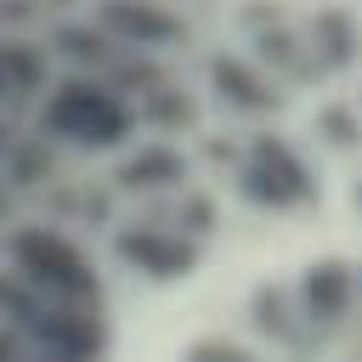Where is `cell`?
<instances>
[{
    "mask_svg": "<svg viewBox=\"0 0 362 362\" xmlns=\"http://www.w3.org/2000/svg\"><path fill=\"white\" fill-rule=\"evenodd\" d=\"M164 362H362V249L255 277Z\"/></svg>",
    "mask_w": 362,
    "mask_h": 362,
    "instance_id": "cell-1",
    "label": "cell"
},
{
    "mask_svg": "<svg viewBox=\"0 0 362 362\" xmlns=\"http://www.w3.org/2000/svg\"><path fill=\"white\" fill-rule=\"evenodd\" d=\"M90 23H102L124 51H141V57H192L198 51V34L187 23V11H175L170 0H90L85 11Z\"/></svg>",
    "mask_w": 362,
    "mask_h": 362,
    "instance_id": "cell-2",
    "label": "cell"
},
{
    "mask_svg": "<svg viewBox=\"0 0 362 362\" xmlns=\"http://www.w3.org/2000/svg\"><path fill=\"white\" fill-rule=\"evenodd\" d=\"M0 90H6V74H0Z\"/></svg>",
    "mask_w": 362,
    "mask_h": 362,
    "instance_id": "cell-3",
    "label": "cell"
}]
</instances>
